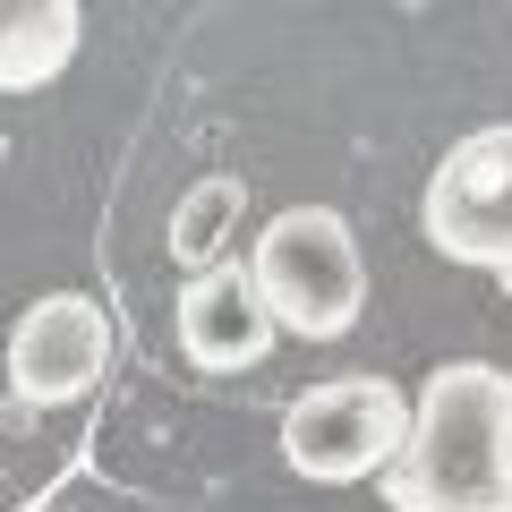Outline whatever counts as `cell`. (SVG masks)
Segmentation results:
<instances>
[{"label":"cell","mask_w":512,"mask_h":512,"mask_svg":"<svg viewBox=\"0 0 512 512\" xmlns=\"http://www.w3.org/2000/svg\"><path fill=\"white\" fill-rule=\"evenodd\" d=\"M77 0H0V94H35L77 60Z\"/></svg>","instance_id":"obj_7"},{"label":"cell","mask_w":512,"mask_h":512,"mask_svg":"<svg viewBox=\"0 0 512 512\" xmlns=\"http://www.w3.org/2000/svg\"><path fill=\"white\" fill-rule=\"evenodd\" d=\"M410 436V393L393 376H325L282 410V461L308 487H359L384 478Z\"/></svg>","instance_id":"obj_3"},{"label":"cell","mask_w":512,"mask_h":512,"mask_svg":"<svg viewBox=\"0 0 512 512\" xmlns=\"http://www.w3.org/2000/svg\"><path fill=\"white\" fill-rule=\"evenodd\" d=\"M504 291H512V282H504Z\"/></svg>","instance_id":"obj_9"},{"label":"cell","mask_w":512,"mask_h":512,"mask_svg":"<svg viewBox=\"0 0 512 512\" xmlns=\"http://www.w3.org/2000/svg\"><path fill=\"white\" fill-rule=\"evenodd\" d=\"M393 512H512V376L444 359L410 402V436L384 470Z\"/></svg>","instance_id":"obj_1"},{"label":"cell","mask_w":512,"mask_h":512,"mask_svg":"<svg viewBox=\"0 0 512 512\" xmlns=\"http://www.w3.org/2000/svg\"><path fill=\"white\" fill-rule=\"evenodd\" d=\"M111 376V316L86 291H43L35 308H18L9 325V393L35 410L86 402Z\"/></svg>","instance_id":"obj_5"},{"label":"cell","mask_w":512,"mask_h":512,"mask_svg":"<svg viewBox=\"0 0 512 512\" xmlns=\"http://www.w3.org/2000/svg\"><path fill=\"white\" fill-rule=\"evenodd\" d=\"M248 282L274 316V333H299V342H342L367 308V256L359 231H350L333 205H291L256 231L248 248Z\"/></svg>","instance_id":"obj_2"},{"label":"cell","mask_w":512,"mask_h":512,"mask_svg":"<svg viewBox=\"0 0 512 512\" xmlns=\"http://www.w3.org/2000/svg\"><path fill=\"white\" fill-rule=\"evenodd\" d=\"M239 205H248V188H239L231 171L197 180L180 205H171V265H188V274H214V265H231Z\"/></svg>","instance_id":"obj_8"},{"label":"cell","mask_w":512,"mask_h":512,"mask_svg":"<svg viewBox=\"0 0 512 512\" xmlns=\"http://www.w3.org/2000/svg\"><path fill=\"white\" fill-rule=\"evenodd\" d=\"M171 308H180V359L197 367V376H239V367H256L265 350L282 342L239 256L214 265V274H188Z\"/></svg>","instance_id":"obj_6"},{"label":"cell","mask_w":512,"mask_h":512,"mask_svg":"<svg viewBox=\"0 0 512 512\" xmlns=\"http://www.w3.org/2000/svg\"><path fill=\"white\" fill-rule=\"evenodd\" d=\"M427 248L453 256V265H487V274L512 282V120L461 137L453 154L427 180Z\"/></svg>","instance_id":"obj_4"}]
</instances>
